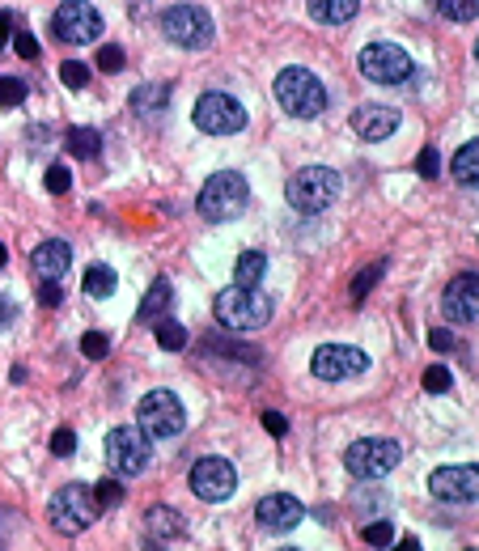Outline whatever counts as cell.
<instances>
[{"label": "cell", "mask_w": 479, "mask_h": 551, "mask_svg": "<svg viewBox=\"0 0 479 551\" xmlns=\"http://www.w3.org/2000/svg\"><path fill=\"white\" fill-rule=\"evenodd\" d=\"M200 217L204 221H234L242 217V208L251 204V183L238 170H221L200 187Z\"/></svg>", "instance_id": "obj_1"}, {"label": "cell", "mask_w": 479, "mask_h": 551, "mask_svg": "<svg viewBox=\"0 0 479 551\" xmlns=\"http://www.w3.org/2000/svg\"><path fill=\"white\" fill-rule=\"evenodd\" d=\"M276 102L285 106L293 119H318L327 111V90L310 68H280L276 77Z\"/></svg>", "instance_id": "obj_2"}, {"label": "cell", "mask_w": 479, "mask_h": 551, "mask_svg": "<svg viewBox=\"0 0 479 551\" xmlns=\"http://www.w3.org/2000/svg\"><path fill=\"white\" fill-rule=\"evenodd\" d=\"M217 323L229 327V331H259L272 323V297L263 289H225L217 297Z\"/></svg>", "instance_id": "obj_3"}, {"label": "cell", "mask_w": 479, "mask_h": 551, "mask_svg": "<svg viewBox=\"0 0 479 551\" xmlns=\"http://www.w3.org/2000/svg\"><path fill=\"white\" fill-rule=\"evenodd\" d=\"M136 429L145 433L149 441H166V437H179L187 429V412L174 390H149L145 399L136 403Z\"/></svg>", "instance_id": "obj_4"}, {"label": "cell", "mask_w": 479, "mask_h": 551, "mask_svg": "<svg viewBox=\"0 0 479 551\" xmlns=\"http://www.w3.org/2000/svg\"><path fill=\"white\" fill-rule=\"evenodd\" d=\"M47 522L60 530V535H81L98 522V505L90 484H64L47 505Z\"/></svg>", "instance_id": "obj_5"}, {"label": "cell", "mask_w": 479, "mask_h": 551, "mask_svg": "<svg viewBox=\"0 0 479 551\" xmlns=\"http://www.w3.org/2000/svg\"><path fill=\"white\" fill-rule=\"evenodd\" d=\"M335 195H340V174L327 170V166H306L297 170L289 187H285V200L297 208V212H323L335 204Z\"/></svg>", "instance_id": "obj_6"}, {"label": "cell", "mask_w": 479, "mask_h": 551, "mask_svg": "<svg viewBox=\"0 0 479 551\" xmlns=\"http://www.w3.org/2000/svg\"><path fill=\"white\" fill-rule=\"evenodd\" d=\"M399 458H403L399 441L361 437V441H352V446L344 450V467H348V475H357V479H382V475H390L399 467Z\"/></svg>", "instance_id": "obj_7"}, {"label": "cell", "mask_w": 479, "mask_h": 551, "mask_svg": "<svg viewBox=\"0 0 479 551\" xmlns=\"http://www.w3.org/2000/svg\"><path fill=\"white\" fill-rule=\"evenodd\" d=\"M162 30H166V39L174 47H187V51L208 47L212 34H217V30H212L208 9H200V5H170L162 13Z\"/></svg>", "instance_id": "obj_8"}, {"label": "cell", "mask_w": 479, "mask_h": 551, "mask_svg": "<svg viewBox=\"0 0 479 551\" xmlns=\"http://www.w3.org/2000/svg\"><path fill=\"white\" fill-rule=\"evenodd\" d=\"M149 454V437L136 424H119V429L106 433V467L115 475H140L149 467Z\"/></svg>", "instance_id": "obj_9"}, {"label": "cell", "mask_w": 479, "mask_h": 551, "mask_svg": "<svg viewBox=\"0 0 479 551\" xmlns=\"http://www.w3.org/2000/svg\"><path fill=\"white\" fill-rule=\"evenodd\" d=\"M195 128L208 132V136H234L246 128V111H242V102L238 98H229V94H204L200 102H195Z\"/></svg>", "instance_id": "obj_10"}, {"label": "cell", "mask_w": 479, "mask_h": 551, "mask_svg": "<svg viewBox=\"0 0 479 551\" xmlns=\"http://www.w3.org/2000/svg\"><path fill=\"white\" fill-rule=\"evenodd\" d=\"M361 73L378 85H403L412 77V56L399 43H369L361 51Z\"/></svg>", "instance_id": "obj_11"}, {"label": "cell", "mask_w": 479, "mask_h": 551, "mask_svg": "<svg viewBox=\"0 0 479 551\" xmlns=\"http://www.w3.org/2000/svg\"><path fill=\"white\" fill-rule=\"evenodd\" d=\"M238 488V471H234V462L229 458H200L191 467V492L200 496V501H229Z\"/></svg>", "instance_id": "obj_12"}, {"label": "cell", "mask_w": 479, "mask_h": 551, "mask_svg": "<svg viewBox=\"0 0 479 551\" xmlns=\"http://www.w3.org/2000/svg\"><path fill=\"white\" fill-rule=\"evenodd\" d=\"M51 30H56V39H64V43H98L102 13L94 5H85V0H68V5H60L56 17H51Z\"/></svg>", "instance_id": "obj_13"}, {"label": "cell", "mask_w": 479, "mask_h": 551, "mask_svg": "<svg viewBox=\"0 0 479 551\" xmlns=\"http://www.w3.org/2000/svg\"><path fill=\"white\" fill-rule=\"evenodd\" d=\"M365 369H369V352L352 348V344H323L314 352V378H323V382L361 378Z\"/></svg>", "instance_id": "obj_14"}, {"label": "cell", "mask_w": 479, "mask_h": 551, "mask_svg": "<svg viewBox=\"0 0 479 551\" xmlns=\"http://www.w3.org/2000/svg\"><path fill=\"white\" fill-rule=\"evenodd\" d=\"M429 492L437 501H450V505H471L479 496V471L475 462L471 467H437L429 479Z\"/></svg>", "instance_id": "obj_15"}, {"label": "cell", "mask_w": 479, "mask_h": 551, "mask_svg": "<svg viewBox=\"0 0 479 551\" xmlns=\"http://www.w3.org/2000/svg\"><path fill=\"white\" fill-rule=\"evenodd\" d=\"M441 310H446V318L454 327H471L475 323V318H479V280H475V272L471 276H454L446 284Z\"/></svg>", "instance_id": "obj_16"}, {"label": "cell", "mask_w": 479, "mask_h": 551, "mask_svg": "<svg viewBox=\"0 0 479 551\" xmlns=\"http://www.w3.org/2000/svg\"><path fill=\"white\" fill-rule=\"evenodd\" d=\"M255 518L268 530H293L301 518H306V509H301V501H297V496H289V492H268L255 505Z\"/></svg>", "instance_id": "obj_17"}, {"label": "cell", "mask_w": 479, "mask_h": 551, "mask_svg": "<svg viewBox=\"0 0 479 551\" xmlns=\"http://www.w3.org/2000/svg\"><path fill=\"white\" fill-rule=\"evenodd\" d=\"M30 268L39 272L43 280H64V272L73 268V246L60 242V238H47L43 246H34Z\"/></svg>", "instance_id": "obj_18"}, {"label": "cell", "mask_w": 479, "mask_h": 551, "mask_svg": "<svg viewBox=\"0 0 479 551\" xmlns=\"http://www.w3.org/2000/svg\"><path fill=\"white\" fill-rule=\"evenodd\" d=\"M352 128H357L361 140H386V136H395L399 115L390 111V106H357V115H352Z\"/></svg>", "instance_id": "obj_19"}, {"label": "cell", "mask_w": 479, "mask_h": 551, "mask_svg": "<svg viewBox=\"0 0 479 551\" xmlns=\"http://www.w3.org/2000/svg\"><path fill=\"white\" fill-rule=\"evenodd\" d=\"M170 301H174V289H170V280H153L149 297L140 301V310H136V323H140V327L157 323V318H162V314L170 310Z\"/></svg>", "instance_id": "obj_20"}, {"label": "cell", "mask_w": 479, "mask_h": 551, "mask_svg": "<svg viewBox=\"0 0 479 551\" xmlns=\"http://www.w3.org/2000/svg\"><path fill=\"white\" fill-rule=\"evenodd\" d=\"M306 13L314 17V22L335 26V22H348V17H357L361 5H357V0H310Z\"/></svg>", "instance_id": "obj_21"}, {"label": "cell", "mask_w": 479, "mask_h": 551, "mask_svg": "<svg viewBox=\"0 0 479 551\" xmlns=\"http://www.w3.org/2000/svg\"><path fill=\"white\" fill-rule=\"evenodd\" d=\"M268 276V255L263 251H242L234 263V284L238 289H255V284Z\"/></svg>", "instance_id": "obj_22"}, {"label": "cell", "mask_w": 479, "mask_h": 551, "mask_svg": "<svg viewBox=\"0 0 479 551\" xmlns=\"http://www.w3.org/2000/svg\"><path fill=\"white\" fill-rule=\"evenodd\" d=\"M166 106H170V85H140V90H132V111L136 115L153 119V115H162Z\"/></svg>", "instance_id": "obj_23"}, {"label": "cell", "mask_w": 479, "mask_h": 551, "mask_svg": "<svg viewBox=\"0 0 479 551\" xmlns=\"http://www.w3.org/2000/svg\"><path fill=\"white\" fill-rule=\"evenodd\" d=\"M145 522H149V535L153 539H179L183 535V513L170 509V505H153Z\"/></svg>", "instance_id": "obj_24"}, {"label": "cell", "mask_w": 479, "mask_h": 551, "mask_svg": "<svg viewBox=\"0 0 479 551\" xmlns=\"http://www.w3.org/2000/svg\"><path fill=\"white\" fill-rule=\"evenodd\" d=\"M64 149L73 153V157H94V153L102 149V136H98L94 128H68Z\"/></svg>", "instance_id": "obj_25"}, {"label": "cell", "mask_w": 479, "mask_h": 551, "mask_svg": "<svg viewBox=\"0 0 479 551\" xmlns=\"http://www.w3.org/2000/svg\"><path fill=\"white\" fill-rule=\"evenodd\" d=\"M454 179L467 183V187H475V179H479V140H471V145L458 149V157H454Z\"/></svg>", "instance_id": "obj_26"}, {"label": "cell", "mask_w": 479, "mask_h": 551, "mask_svg": "<svg viewBox=\"0 0 479 551\" xmlns=\"http://www.w3.org/2000/svg\"><path fill=\"white\" fill-rule=\"evenodd\" d=\"M85 293H90V297H111L115 293V272L106 268V263H94V268L85 272Z\"/></svg>", "instance_id": "obj_27"}, {"label": "cell", "mask_w": 479, "mask_h": 551, "mask_svg": "<svg viewBox=\"0 0 479 551\" xmlns=\"http://www.w3.org/2000/svg\"><path fill=\"white\" fill-rule=\"evenodd\" d=\"M157 344H162L166 352H183L187 348V327L183 323H157Z\"/></svg>", "instance_id": "obj_28"}, {"label": "cell", "mask_w": 479, "mask_h": 551, "mask_svg": "<svg viewBox=\"0 0 479 551\" xmlns=\"http://www.w3.org/2000/svg\"><path fill=\"white\" fill-rule=\"evenodd\" d=\"M90 492H94V505H98V513H102V509H115V505L123 501L119 479H98V484H94Z\"/></svg>", "instance_id": "obj_29"}, {"label": "cell", "mask_w": 479, "mask_h": 551, "mask_svg": "<svg viewBox=\"0 0 479 551\" xmlns=\"http://www.w3.org/2000/svg\"><path fill=\"white\" fill-rule=\"evenodd\" d=\"M437 13L450 17V22H471V17L479 13V5H475V0H471V5H467V0H437Z\"/></svg>", "instance_id": "obj_30"}, {"label": "cell", "mask_w": 479, "mask_h": 551, "mask_svg": "<svg viewBox=\"0 0 479 551\" xmlns=\"http://www.w3.org/2000/svg\"><path fill=\"white\" fill-rule=\"evenodd\" d=\"M60 81L68 85V90H85V85H90V68H85L81 60H64L60 64Z\"/></svg>", "instance_id": "obj_31"}, {"label": "cell", "mask_w": 479, "mask_h": 551, "mask_svg": "<svg viewBox=\"0 0 479 551\" xmlns=\"http://www.w3.org/2000/svg\"><path fill=\"white\" fill-rule=\"evenodd\" d=\"M30 94V85L26 81H17V77H0V106H22Z\"/></svg>", "instance_id": "obj_32"}, {"label": "cell", "mask_w": 479, "mask_h": 551, "mask_svg": "<svg viewBox=\"0 0 479 551\" xmlns=\"http://www.w3.org/2000/svg\"><path fill=\"white\" fill-rule=\"evenodd\" d=\"M450 369L446 365H429V369H424V390H429V395H446V390H450Z\"/></svg>", "instance_id": "obj_33"}, {"label": "cell", "mask_w": 479, "mask_h": 551, "mask_svg": "<svg viewBox=\"0 0 479 551\" xmlns=\"http://www.w3.org/2000/svg\"><path fill=\"white\" fill-rule=\"evenodd\" d=\"M123 64H128V56H123V47H115V43L98 47V68H102V73H123Z\"/></svg>", "instance_id": "obj_34"}, {"label": "cell", "mask_w": 479, "mask_h": 551, "mask_svg": "<svg viewBox=\"0 0 479 551\" xmlns=\"http://www.w3.org/2000/svg\"><path fill=\"white\" fill-rule=\"evenodd\" d=\"M81 352H85L90 361H102L106 352H111V340H106L102 331H85V335H81Z\"/></svg>", "instance_id": "obj_35"}, {"label": "cell", "mask_w": 479, "mask_h": 551, "mask_svg": "<svg viewBox=\"0 0 479 551\" xmlns=\"http://www.w3.org/2000/svg\"><path fill=\"white\" fill-rule=\"evenodd\" d=\"M382 272H386V263H374V268H369V272H361V276H357V284H352V301H365V293H369V289H374V284L382 280Z\"/></svg>", "instance_id": "obj_36"}, {"label": "cell", "mask_w": 479, "mask_h": 551, "mask_svg": "<svg viewBox=\"0 0 479 551\" xmlns=\"http://www.w3.org/2000/svg\"><path fill=\"white\" fill-rule=\"evenodd\" d=\"M51 454L73 458L77 454V433L73 429H56V433H51Z\"/></svg>", "instance_id": "obj_37"}, {"label": "cell", "mask_w": 479, "mask_h": 551, "mask_svg": "<svg viewBox=\"0 0 479 551\" xmlns=\"http://www.w3.org/2000/svg\"><path fill=\"white\" fill-rule=\"evenodd\" d=\"M68 187H73V174H68V166H60V162L47 166V191L51 195H64Z\"/></svg>", "instance_id": "obj_38"}, {"label": "cell", "mask_w": 479, "mask_h": 551, "mask_svg": "<svg viewBox=\"0 0 479 551\" xmlns=\"http://www.w3.org/2000/svg\"><path fill=\"white\" fill-rule=\"evenodd\" d=\"M365 543H369V547H390V543H395V526H390V522L365 526Z\"/></svg>", "instance_id": "obj_39"}, {"label": "cell", "mask_w": 479, "mask_h": 551, "mask_svg": "<svg viewBox=\"0 0 479 551\" xmlns=\"http://www.w3.org/2000/svg\"><path fill=\"white\" fill-rule=\"evenodd\" d=\"M416 170L424 174V179H437V170H441V157H437V149H420V162H416Z\"/></svg>", "instance_id": "obj_40"}, {"label": "cell", "mask_w": 479, "mask_h": 551, "mask_svg": "<svg viewBox=\"0 0 479 551\" xmlns=\"http://www.w3.org/2000/svg\"><path fill=\"white\" fill-rule=\"evenodd\" d=\"M13 47H17V56H22V60H34V56H39V39H34L30 30H22V34H17V39H13Z\"/></svg>", "instance_id": "obj_41"}, {"label": "cell", "mask_w": 479, "mask_h": 551, "mask_svg": "<svg viewBox=\"0 0 479 551\" xmlns=\"http://www.w3.org/2000/svg\"><path fill=\"white\" fill-rule=\"evenodd\" d=\"M60 301H64V289H60V284H56V280H47V284H43V289H39V306H47V310H56V306H60Z\"/></svg>", "instance_id": "obj_42"}, {"label": "cell", "mask_w": 479, "mask_h": 551, "mask_svg": "<svg viewBox=\"0 0 479 551\" xmlns=\"http://www.w3.org/2000/svg\"><path fill=\"white\" fill-rule=\"evenodd\" d=\"M263 429H268L272 437H285L289 433V420L280 416V412H263Z\"/></svg>", "instance_id": "obj_43"}, {"label": "cell", "mask_w": 479, "mask_h": 551, "mask_svg": "<svg viewBox=\"0 0 479 551\" xmlns=\"http://www.w3.org/2000/svg\"><path fill=\"white\" fill-rule=\"evenodd\" d=\"M429 344H433V352H450L454 348V335L450 331H429Z\"/></svg>", "instance_id": "obj_44"}, {"label": "cell", "mask_w": 479, "mask_h": 551, "mask_svg": "<svg viewBox=\"0 0 479 551\" xmlns=\"http://www.w3.org/2000/svg\"><path fill=\"white\" fill-rule=\"evenodd\" d=\"M9 34H13V13H9V9H0V47L9 43Z\"/></svg>", "instance_id": "obj_45"}, {"label": "cell", "mask_w": 479, "mask_h": 551, "mask_svg": "<svg viewBox=\"0 0 479 551\" xmlns=\"http://www.w3.org/2000/svg\"><path fill=\"white\" fill-rule=\"evenodd\" d=\"M13 314H17V310H13V301L0 297V327H9V323H13Z\"/></svg>", "instance_id": "obj_46"}, {"label": "cell", "mask_w": 479, "mask_h": 551, "mask_svg": "<svg viewBox=\"0 0 479 551\" xmlns=\"http://www.w3.org/2000/svg\"><path fill=\"white\" fill-rule=\"evenodd\" d=\"M395 551H420V543L416 539H403V543H395Z\"/></svg>", "instance_id": "obj_47"}, {"label": "cell", "mask_w": 479, "mask_h": 551, "mask_svg": "<svg viewBox=\"0 0 479 551\" xmlns=\"http://www.w3.org/2000/svg\"><path fill=\"white\" fill-rule=\"evenodd\" d=\"M5 263H9V251H5V246H0V268H5Z\"/></svg>", "instance_id": "obj_48"}, {"label": "cell", "mask_w": 479, "mask_h": 551, "mask_svg": "<svg viewBox=\"0 0 479 551\" xmlns=\"http://www.w3.org/2000/svg\"><path fill=\"white\" fill-rule=\"evenodd\" d=\"M280 551H301V547H280Z\"/></svg>", "instance_id": "obj_49"}, {"label": "cell", "mask_w": 479, "mask_h": 551, "mask_svg": "<svg viewBox=\"0 0 479 551\" xmlns=\"http://www.w3.org/2000/svg\"><path fill=\"white\" fill-rule=\"evenodd\" d=\"M471 551H475V547H471Z\"/></svg>", "instance_id": "obj_50"}]
</instances>
